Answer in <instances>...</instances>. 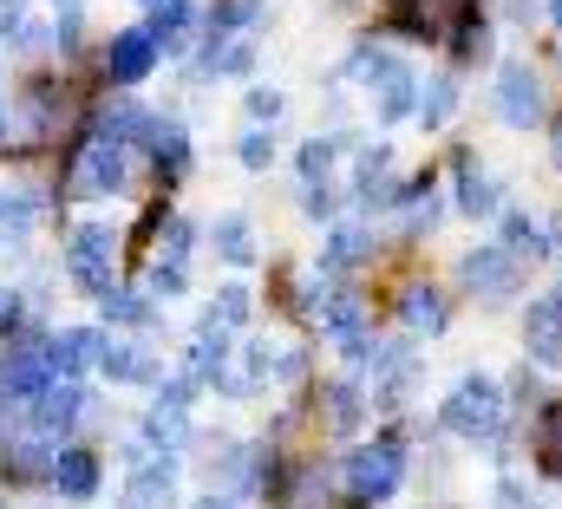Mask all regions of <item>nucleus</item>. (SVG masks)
Wrapping results in <instances>:
<instances>
[{"instance_id":"nucleus-29","label":"nucleus","mask_w":562,"mask_h":509,"mask_svg":"<svg viewBox=\"0 0 562 509\" xmlns=\"http://www.w3.org/2000/svg\"><path fill=\"white\" fill-rule=\"evenodd\" d=\"M334 150H340V137H307L301 144V183H327V170H334Z\"/></svg>"},{"instance_id":"nucleus-10","label":"nucleus","mask_w":562,"mask_h":509,"mask_svg":"<svg viewBox=\"0 0 562 509\" xmlns=\"http://www.w3.org/2000/svg\"><path fill=\"white\" fill-rule=\"evenodd\" d=\"M46 360H53V373H59V380H79L86 366H99V360H105V333H92V327H66V333H53V340H46Z\"/></svg>"},{"instance_id":"nucleus-24","label":"nucleus","mask_w":562,"mask_h":509,"mask_svg":"<svg viewBox=\"0 0 562 509\" xmlns=\"http://www.w3.org/2000/svg\"><path fill=\"white\" fill-rule=\"evenodd\" d=\"M53 457H59V451H46V444H33V438H13V444H7V477H13V484L53 477Z\"/></svg>"},{"instance_id":"nucleus-16","label":"nucleus","mask_w":562,"mask_h":509,"mask_svg":"<svg viewBox=\"0 0 562 509\" xmlns=\"http://www.w3.org/2000/svg\"><path fill=\"white\" fill-rule=\"evenodd\" d=\"M53 490L66 504H92L99 497V457L92 451H59L53 457Z\"/></svg>"},{"instance_id":"nucleus-34","label":"nucleus","mask_w":562,"mask_h":509,"mask_svg":"<svg viewBox=\"0 0 562 509\" xmlns=\"http://www.w3.org/2000/svg\"><path fill=\"white\" fill-rule=\"evenodd\" d=\"M150 294H183V268H150Z\"/></svg>"},{"instance_id":"nucleus-30","label":"nucleus","mask_w":562,"mask_h":509,"mask_svg":"<svg viewBox=\"0 0 562 509\" xmlns=\"http://www.w3.org/2000/svg\"><path fill=\"white\" fill-rule=\"evenodd\" d=\"M249 320V287H223L216 301H210V327H223V333H236Z\"/></svg>"},{"instance_id":"nucleus-39","label":"nucleus","mask_w":562,"mask_h":509,"mask_svg":"<svg viewBox=\"0 0 562 509\" xmlns=\"http://www.w3.org/2000/svg\"><path fill=\"white\" fill-rule=\"evenodd\" d=\"M144 7H150V13H157V7H170V0H144Z\"/></svg>"},{"instance_id":"nucleus-1","label":"nucleus","mask_w":562,"mask_h":509,"mask_svg":"<svg viewBox=\"0 0 562 509\" xmlns=\"http://www.w3.org/2000/svg\"><path fill=\"white\" fill-rule=\"evenodd\" d=\"M438 425H445L451 438H464V444H497V438H504V425H510L504 385L491 380V373H464V380L445 392Z\"/></svg>"},{"instance_id":"nucleus-37","label":"nucleus","mask_w":562,"mask_h":509,"mask_svg":"<svg viewBox=\"0 0 562 509\" xmlns=\"http://www.w3.org/2000/svg\"><path fill=\"white\" fill-rule=\"evenodd\" d=\"M550 20H557V26H562V0H550Z\"/></svg>"},{"instance_id":"nucleus-19","label":"nucleus","mask_w":562,"mask_h":509,"mask_svg":"<svg viewBox=\"0 0 562 509\" xmlns=\"http://www.w3.org/2000/svg\"><path fill=\"white\" fill-rule=\"evenodd\" d=\"M99 373L119 385H150L157 380V360L144 353V347H125V340H105V360H99Z\"/></svg>"},{"instance_id":"nucleus-5","label":"nucleus","mask_w":562,"mask_h":509,"mask_svg":"<svg viewBox=\"0 0 562 509\" xmlns=\"http://www.w3.org/2000/svg\"><path fill=\"white\" fill-rule=\"evenodd\" d=\"M543 112H550V99H543L537 66H530V59H504V66H497V118L510 131H537Z\"/></svg>"},{"instance_id":"nucleus-22","label":"nucleus","mask_w":562,"mask_h":509,"mask_svg":"<svg viewBox=\"0 0 562 509\" xmlns=\"http://www.w3.org/2000/svg\"><path fill=\"white\" fill-rule=\"evenodd\" d=\"M530 457L543 477H562V405H543V418L530 431Z\"/></svg>"},{"instance_id":"nucleus-9","label":"nucleus","mask_w":562,"mask_h":509,"mask_svg":"<svg viewBox=\"0 0 562 509\" xmlns=\"http://www.w3.org/2000/svg\"><path fill=\"white\" fill-rule=\"evenodd\" d=\"M400 196H406V183H393V150H386V144L367 150L360 170H353V203H360V210H386V203H400Z\"/></svg>"},{"instance_id":"nucleus-35","label":"nucleus","mask_w":562,"mask_h":509,"mask_svg":"<svg viewBox=\"0 0 562 509\" xmlns=\"http://www.w3.org/2000/svg\"><path fill=\"white\" fill-rule=\"evenodd\" d=\"M20 320V294L13 287H0V327H13Z\"/></svg>"},{"instance_id":"nucleus-38","label":"nucleus","mask_w":562,"mask_h":509,"mask_svg":"<svg viewBox=\"0 0 562 509\" xmlns=\"http://www.w3.org/2000/svg\"><path fill=\"white\" fill-rule=\"evenodd\" d=\"M196 509H236V504H216V497H210V504H196Z\"/></svg>"},{"instance_id":"nucleus-2","label":"nucleus","mask_w":562,"mask_h":509,"mask_svg":"<svg viewBox=\"0 0 562 509\" xmlns=\"http://www.w3.org/2000/svg\"><path fill=\"white\" fill-rule=\"evenodd\" d=\"M400 484H406V444H400V438H373V444H360V451L347 457V471H340V497H347L353 509L386 504Z\"/></svg>"},{"instance_id":"nucleus-6","label":"nucleus","mask_w":562,"mask_h":509,"mask_svg":"<svg viewBox=\"0 0 562 509\" xmlns=\"http://www.w3.org/2000/svg\"><path fill=\"white\" fill-rule=\"evenodd\" d=\"M66 190L86 196V203L119 196V190H125V144H119V137H92V144L72 157V183H66Z\"/></svg>"},{"instance_id":"nucleus-36","label":"nucleus","mask_w":562,"mask_h":509,"mask_svg":"<svg viewBox=\"0 0 562 509\" xmlns=\"http://www.w3.org/2000/svg\"><path fill=\"white\" fill-rule=\"evenodd\" d=\"M550 163H557V170H562V118H557V125H550Z\"/></svg>"},{"instance_id":"nucleus-32","label":"nucleus","mask_w":562,"mask_h":509,"mask_svg":"<svg viewBox=\"0 0 562 509\" xmlns=\"http://www.w3.org/2000/svg\"><path fill=\"white\" fill-rule=\"evenodd\" d=\"M236 157H243V163H249V170H269V163H276V137H269V131H249V137H243V150H236Z\"/></svg>"},{"instance_id":"nucleus-27","label":"nucleus","mask_w":562,"mask_h":509,"mask_svg":"<svg viewBox=\"0 0 562 509\" xmlns=\"http://www.w3.org/2000/svg\"><path fill=\"white\" fill-rule=\"evenodd\" d=\"M190 20H196V13H190V0H170V7H157V13H150V26H144V33H150L157 46H183V39H190Z\"/></svg>"},{"instance_id":"nucleus-11","label":"nucleus","mask_w":562,"mask_h":509,"mask_svg":"<svg viewBox=\"0 0 562 509\" xmlns=\"http://www.w3.org/2000/svg\"><path fill=\"white\" fill-rule=\"evenodd\" d=\"M150 66H157V39H150L144 26H125V33H112V46H105V72H112L119 86H138Z\"/></svg>"},{"instance_id":"nucleus-20","label":"nucleus","mask_w":562,"mask_h":509,"mask_svg":"<svg viewBox=\"0 0 562 509\" xmlns=\"http://www.w3.org/2000/svg\"><path fill=\"white\" fill-rule=\"evenodd\" d=\"M150 157H157V170H164L170 183L190 170V137H183L177 118H157V125H150Z\"/></svg>"},{"instance_id":"nucleus-8","label":"nucleus","mask_w":562,"mask_h":509,"mask_svg":"<svg viewBox=\"0 0 562 509\" xmlns=\"http://www.w3.org/2000/svg\"><path fill=\"white\" fill-rule=\"evenodd\" d=\"M497 203H504V190H497V177L484 170V157H477V150H458V210H464L471 223H484V216H497Z\"/></svg>"},{"instance_id":"nucleus-28","label":"nucleus","mask_w":562,"mask_h":509,"mask_svg":"<svg viewBox=\"0 0 562 509\" xmlns=\"http://www.w3.org/2000/svg\"><path fill=\"white\" fill-rule=\"evenodd\" d=\"M216 255H223L229 268H249V261H256V236H249L243 216H223V223H216Z\"/></svg>"},{"instance_id":"nucleus-3","label":"nucleus","mask_w":562,"mask_h":509,"mask_svg":"<svg viewBox=\"0 0 562 509\" xmlns=\"http://www.w3.org/2000/svg\"><path fill=\"white\" fill-rule=\"evenodd\" d=\"M458 281H464L471 301L504 307V301H517V287H524V261L504 249V242H484V249H471L458 261Z\"/></svg>"},{"instance_id":"nucleus-14","label":"nucleus","mask_w":562,"mask_h":509,"mask_svg":"<svg viewBox=\"0 0 562 509\" xmlns=\"http://www.w3.org/2000/svg\"><path fill=\"white\" fill-rule=\"evenodd\" d=\"M170 497H177V464L157 451L150 464L132 471V484H125V509H164Z\"/></svg>"},{"instance_id":"nucleus-7","label":"nucleus","mask_w":562,"mask_h":509,"mask_svg":"<svg viewBox=\"0 0 562 509\" xmlns=\"http://www.w3.org/2000/svg\"><path fill=\"white\" fill-rule=\"evenodd\" d=\"M524 347L537 366H562V287H550L543 301H530L524 314Z\"/></svg>"},{"instance_id":"nucleus-26","label":"nucleus","mask_w":562,"mask_h":509,"mask_svg":"<svg viewBox=\"0 0 562 509\" xmlns=\"http://www.w3.org/2000/svg\"><path fill=\"white\" fill-rule=\"evenodd\" d=\"M451 105H458V79H451V72H431V86L419 92V125L438 131L451 118Z\"/></svg>"},{"instance_id":"nucleus-15","label":"nucleus","mask_w":562,"mask_h":509,"mask_svg":"<svg viewBox=\"0 0 562 509\" xmlns=\"http://www.w3.org/2000/svg\"><path fill=\"white\" fill-rule=\"evenodd\" d=\"M400 320H406V333H425V340H438V333L451 327V314H445V294H438L431 281H413V287L400 294Z\"/></svg>"},{"instance_id":"nucleus-23","label":"nucleus","mask_w":562,"mask_h":509,"mask_svg":"<svg viewBox=\"0 0 562 509\" xmlns=\"http://www.w3.org/2000/svg\"><path fill=\"white\" fill-rule=\"evenodd\" d=\"M373 255V229H360V223H340L334 236H327V274H340V268H353V261H367Z\"/></svg>"},{"instance_id":"nucleus-17","label":"nucleus","mask_w":562,"mask_h":509,"mask_svg":"<svg viewBox=\"0 0 562 509\" xmlns=\"http://www.w3.org/2000/svg\"><path fill=\"white\" fill-rule=\"evenodd\" d=\"M497 242L517 255V261H524V255H530V261H543V255L557 249V236H550L530 210H504V236H497Z\"/></svg>"},{"instance_id":"nucleus-13","label":"nucleus","mask_w":562,"mask_h":509,"mask_svg":"<svg viewBox=\"0 0 562 509\" xmlns=\"http://www.w3.org/2000/svg\"><path fill=\"white\" fill-rule=\"evenodd\" d=\"M413 380H419V366H413L406 347H380L373 353V405H406Z\"/></svg>"},{"instance_id":"nucleus-4","label":"nucleus","mask_w":562,"mask_h":509,"mask_svg":"<svg viewBox=\"0 0 562 509\" xmlns=\"http://www.w3.org/2000/svg\"><path fill=\"white\" fill-rule=\"evenodd\" d=\"M112 261H119V229L112 223H79L66 242V268L86 294H112Z\"/></svg>"},{"instance_id":"nucleus-25","label":"nucleus","mask_w":562,"mask_h":509,"mask_svg":"<svg viewBox=\"0 0 562 509\" xmlns=\"http://www.w3.org/2000/svg\"><path fill=\"white\" fill-rule=\"evenodd\" d=\"M406 112H419V79H413V72L400 66V72H393V79L380 86V125H400Z\"/></svg>"},{"instance_id":"nucleus-12","label":"nucleus","mask_w":562,"mask_h":509,"mask_svg":"<svg viewBox=\"0 0 562 509\" xmlns=\"http://www.w3.org/2000/svg\"><path fill=\"white\" fill-rule=\"evenodd\" d=\"M79 411H86V392H79V380H53L40 398H33V438H53V431L79 425Z\"/></svg>"},{"instance_id":"nucleus-21","label":"nucleus","mask_w":562,"mask_h":509,"mask_svg":"<svg viewBox=\"0 0 562 509\" xmlns=\"http://www.w3.org/2000/svg\"><path fill=\"white\" fill-rule=\"evenodd\" d=\"M438 210H445V203H438L431 177H425V183H406V196H400V229H406V236H431V229H438Z\"/></svg>"},{"instance_id":"nucleus-31","label":"nucleus","mask_w":562,"mask_h":509,"mask_svg":"<svg viewBox=\"0 0 562 509\" xmlns=\"http://www.w3.org/2000/svg\"><path fill=\"white\" fill-rule=\"evenodd\" d=\"M99 301H105V320H119V327H144V320H150V301L125 294V287H112V294H99Z\"/></svg>"},{"instance_id":"nucleus-18","label":"nucleus","mask_w":562,"mask_h":509,"mask_svg":"<svg viewBox=\"0 0 562 509\" xmlns=\"http://www.w3.org/2000/svg\"><path fill=\"white\" fill-rule=\"evenodd\" d=\"M321 405H327V425H334L340 438H353V431H360V418H367V392H360L353 380L321 385Z\"/></svg>"},{"instance_id":"nucleus-33","label":"nucleus","mask_w":562,"mask_h":509,"mask_svg":"<svg viewBox=\"0 0 562 509\" xmlns=\"http://www.w3.org/2000/svg\"><path fill=\"white\" fill-rule=\"evenodd\" d=\"M249 118H256V125H276L281 118V92H249Z\"/></svg>"}]
</instances>
